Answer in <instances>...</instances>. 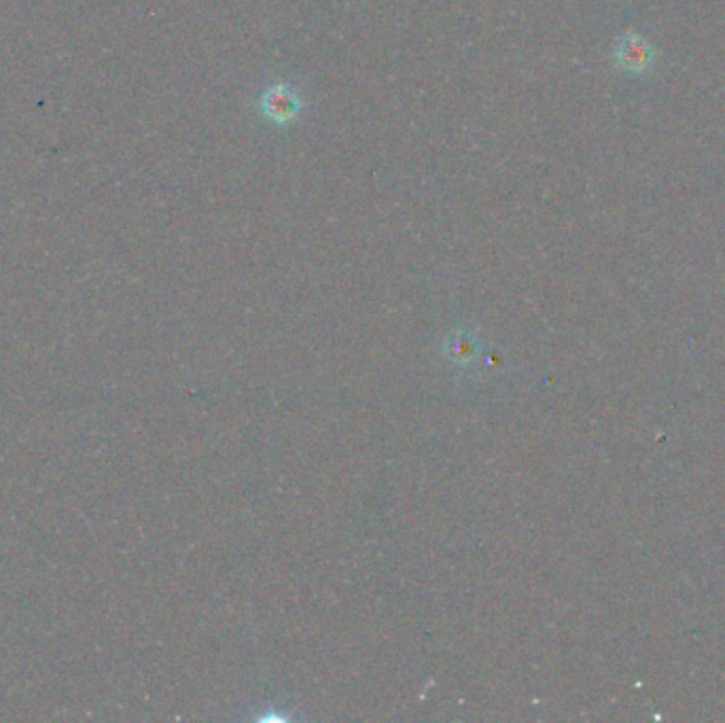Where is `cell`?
<instances>
[{"label":"cell","mask_w":725,"mask_h":723,"mask_svg":"<svg viewBox=\"0 0 725 723\" xmlns=\"http://www.w3.org/2000/svg\"><path fill=\"white\" fill-rule=\"evenodd\" d=\"M259 109L274 125H289L304 111V98L293 85L278 81L262 92Z\"/></svg>","instance_id":"cell-1"},{"label":"cell","mask_w":725,"mask_h":723,"mask_svg":"<svg viewBox=\"0 0 725 723\" xmlns=\"http://www.w3.org/2000/svg\"><path fill=\"white\" fill-rule=\"evenodd\" d=\"M613 56H615L617 64L624 71H628V73H643V71H648L649 67L653 64L655 49L651 47L648 38L628 35V37H624L617 43Z\"/></svg>","instance_id":"cell-2"}]
</instances>
